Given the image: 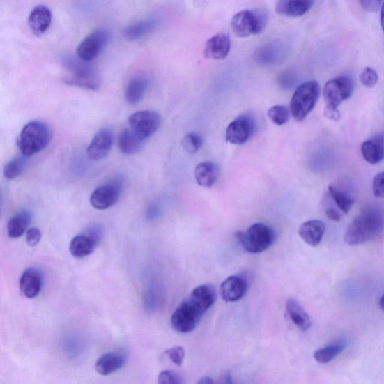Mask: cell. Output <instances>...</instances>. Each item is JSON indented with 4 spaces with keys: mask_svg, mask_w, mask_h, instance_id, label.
<instances>
[{
    "mask_svg": "<svg viewBox=\"0 0 384 384\" xmlns=\"http://www.w3.org/2000/svg\"><path fill=\"white\" fill-rule=\"evenodd\" d=\"M383 227V213L375 208H368L351 223L344 234V241L352 246L368 243L377 238Z\"/></svg>",
    "mask_w": 384,
    "mask_h": 384,
    "instance_id": "cell-1",
    "label": "cell"
},
{
    "mask_svg": "<svg viewBox=\"0 0 384 384\" xmlns=\"http://www.w3.org/2000/svg\"><path fill=\"white\" fill-rule=\"evenodd\" d=\"M66 70L70 72L65 82L71 86L86 89L88 91H97L101 86V77L96 68L82 60L77 56L66 55L62 58Z\"/></svg>",
    "mask_w": 384,
    "mask_h": 384,
    "instance_id": "cell-2",
    "label": "cell"
},
{
    "mask_svg": "<svg viewBox=\"0 0 384 384\" xmlns=\"http://www.w3.org/2000/svg\"><path fill=\"white\" fill-rule=\"evenodd\" d=\"M52 131L43 122L34 121L28 123L17 139V146L22 154L32 156L44 151L52 140Z\"/></svg>",
    "mask_w": 384,
    "mask_h": 384,
    "instance_id": "cell-3",
    "label": "cell"
},
{
    "mask_svg": "<svg viewBox=\"0 0 384 384\" xmlns=\"http://www.w3.org/2000/svg\"><path fill=\"white\" fill-rule=\"evenodd\" d=\"M354 85L352 79L348 76L332 78L325 84L323 98L327 108L325 113L330 119L337 121L339 118V106L348 100L353 94Z\"/></svg>",
    "mask_w": 384,
    "mask_h": 384,
    "instance_id": "cell-4",
    "label": "cell"
},
{
    "mask_svg": "<svg viewBox=\"0 0 384 384\" xmlns=\"http://www.w3.org/2000/svg\"><path fill=\"white\" fill-rule=\"evenodd\" d=\"M320 86L316 82L304 83L295 91L291 101V113L297 121L306 119L314 109L320 95Z\"/></svg>",
    "mask_w": 384,
    "mask_h": 384,
    "instance_id": "cell-5",
    "label": "cell"
},
{
    "mask_svg": "<svg viewBox=\"0 0 384 384\" xmlns=\"http://www.w3.org/2000/svg\"><path fill=\"white\" fill-rule=\"evenodd\" d=\"M236 238L246 252L258 254L270 247L275 240V233L268 225L256 223L245 232L236 233Z\"/></svg>",
    "mask_w": 384,
    "mask_h": 384,
    "instance_id": "cell-6",
    "label": "cell"
},
{
    "mask_svg": "<svg viewBox=\"0 0 384 384\" xmlns=\"http://www.w3.org/2000/svg\"><path fill=\"white\" fill-rule=\"evenodd\" d=\"M206 312L190 298L183 301L171 316L173 328L180 333L192 332L203 318Z\"/></svg>",
    "mask_w": 384,
    "mask_h": 384,
    "instance_id": "cell-7",
    "label": "cell"
},
{
    "mask_svg": "<svg viewBox=\"0 0 384 384\" xmlns=\"http://www.w3.org/2000/svg\"><path fill=\"white\" fill-rule=\"evenodd\" d=\"M268 17L262 10H243L232 18L231 27L233 33L241 38L260 33L266 24Z\"/></svg>",
    "mask_w": 384,
    "mask_h": 384,
    "instance_id": "cell-8",
    "label": "cell"
},
{
    "mask_svg": "<svg viewBox=\"0 0 384 384\" xmlns=\"http://www.w3.org/2000/svg\"><path fill=\"white\" fill-rule=\"evenodd\" d=\"M102 230L100 225L94 224L87 228L84 233L75 236L70 245V251L77 259H83L91 254L100 242Z\"/></svg>",
    "mask_w": 384,
    "mask_h": 384,
    "instance_id": "cell-9",
    "label": "cell"
},
{
    "mask_svg": "<svg viewBox=\"0 0 384 384\" xmlns=\"http://www.w3.org/2000/svg\"><path fill=\"white\" fill-rule=\"evenodd\" d=\"M111 34L107 29H100L88 35L77 48V56L82 60L92 62L100 54L109 42Z\"/></svg>",
    "mask_w": 384,
    "mask_h": 384,
    "instance_id": "cell-10",
    "label": "cell"
},
{
    "mask_svg": "<svg viewBox=\"0 0 384 384\" xmlns=\"http://www.w3.org/2000/svg\"><path fill=\"white\" fill-rule=\"evenodd\" d=\"M123 182L116 179L110 183L98 186L92 193L90 201L93 208L98 210L109 209L121 198Z\"/></svg>",
    "mask_w": 384,
    "mask_h": 384,
    "instance_id": "cell-11",
    "label": "cell"
},
{
    "mask_svg": "<svg viewBox=\"0 0 384 384\" xmlns=\"http://www.w3.org/2000/svg\"><path fill=\"white\" fill-rule=\"evenodd\" d=\"M255 131V122L249 114H243L232 121L226 130V141L233 145L247 142Z\"/></svg>",
    "mask_w": 384,
    "mask_h": 384,
    "instance_id": "cell-12",
    "label": "cell"
},
{
    "mask_svg": "<svg viewBox=\"0 0 384 384\" xmlns=\"http://www.w3.org/2000/svg\"><path fill=\"white\" fill-rule=\"evenodd\" d=\"M161 123V116L153 111L137 112L129 118L130 127L146 139H148L160 129Z\"/></svg>",
    "mask_w": 384,
    "mask_h": 384,
    "instance_id": "cell-13",
    "label": "cell"
},
{
    "mask_svg": "<svg viewBox=\"0 0 384 384\" xmlns=\"http://www.w3.org/2000/svg\"><path fill=\"white\" fill-rule=\"evenodd\" d=\"M114 144V133L111 129L104 128L98 131L89 144L86 153L93 161L105 159L110 153Z\"/></svg>",
    "mask_w": 384,
    "mask_h": 384,
    "instance_id": "cell-14",
    "label": "cell"
},
{
    "mask_svg": "<svg viewBox=\"0 0 384 384\" xmlns=\"http://www.w3.org/2000/svg\"><path fill=\"white\" fill-rule=\"evenodd\" d=\"M248 291V281L243 275H231L221 284L222 300L228 302L240 300Z\"/></svg>",
    "mask_w": 384,
    "mask_h": 384,
    "instance_id": "cell-15",
    "label": "cell"
},
{
    "mask_svg": "<svg viewBox=\"0 0 384 384\" xmlns=\"http://www.w3.org/2000/svg\"><path fill=\"white\" fill-rule=\"evenodd\" d=\"M127 362L125 353L123 351H113L103 354L95 364V369L102 376L121 370Z\"/></svg>",
    "mask_w": 384,
    "mask_h": 384,
    "instance_id": "cell-16",
    "label": "cell"
},
{
    "mask_svg": "<svg viewBox=\"0 0 384 384\" xmlns=\"http://www.w3.org/2000/svg\"><path fill=\"white\" fill-rule=\"evenodd\" d=\"M43 284L41 273L34 268L26 270L19 281L20 290L28 299L36 298L42 291Z\"/></svg>",
    "mask_w": 384,
    "mask_h": 384,
    "instance_id": "cell-17",
    "label": "cell"
},
{
    "mask_svg": "<svg viewBox=\"0 0 384 384\" xmlns=\"http://www.w3.org/2000/svg\"><path fill=\"white\" fill-rule=\"evenodd\" d=\"M52 22V13L50 8L45 6H38L33 9L29 16L28 24L36 36L45 34L50 28Z\"/></svg>",
    "mask_w": 384,
    "mask_h": 384,
    "instance_id": "cell-18",
    "label": "cell"
},
{
    "mask_svg": "<svg viewBox=\"0 0 384 384\" xmlns=\"http://www.w3.org/2000/svg\"><path fill=\"white\" fill-rule=\"evenodd\" d=\"M231 50V40L228 35L218 34L213 36L206 43L204 54L213 60H223Z\"/></svg>",
    "mask_w": 384,
    "mask_h": 384,
    "instance_id": "cell-19",
    "label": "cell"
},
{
    "mask_svg": "<svg viewBox=\"0 0 384 384\" xmlns=\"http://www.w3.org/2000/svg\"><path fill=\"white\" fill-rule=\"evenodd\" d=\"M314 3V0H278L275 10L279 15L298 17L307 14Z\"/></svg>",
    "mask_w": 384,
    "mask_h": 384,
    "instance_id": "cell-20",
    "label": "cell"
},
{
    "mask_svg": "<svg viewBox=\"0 0 384 384\" xmlns=\"http://www.w3.org/2000/svg\"><path fill=\"white\" fill-rule=\"evenodd\" d=\"M147 139L132 129L124 130L119 137V147L125 155H134L141 152Z\"/></svg>",
    "mask_w": 384,
    "mask_h": 384,
    "instance_id": "cell-21",
    "label": "cell"
},
{
    "mask_svg": "<svg viewBox=\"0 0 384 384\" xmlns=\"http://www.w3.org/2000/svg\"><path fill=\"white\" fill-rule=\"evenodd\" d=\"M326 226L320 220H310L301 224L299 234L302 240L308 245H318L323 240Z\"/></svg>",
    "mask_w": 384,
    "mask_h": 384,
    "instance_id": "cell-22",
    "label": "cell"
},
{
    "mask_svg": "<svg viewBox=\"0 0 384 384\" xmlns=\"http://www.w3.org/2000/svg\"><path fill=\"white\" fill-rule=\"evenodd\" d=\"M362 155L368 163L376 164L384 159V137L378 135L363 142L361 146Z\"/></svg>",
    "mask_w": 384,
    "mask_h": 384,
    "instance_id": "cell-23",
    "label": "cell"
},
{
    "mask_svg": "<svg viewBox=\"0 0 384 384\" xmlns=\"http://www.w3.org/2000/svg\"><path fill=\"white\" fill-rule=\"evenodd\" d=\"M219 166L211 162H204L195 167L194 178L199 185L204 188H210L218 180Z\"/></svg>",
    "mask_w": 384,
    "mask_h": 384,
    "instance_id": "cell-24",
    "label": "cell"
},
{
    "mask_svg": "<svg viewBox=\"0 0 384 384\" xmlns=\"http://www.w3.org/2000/svg\"><path fill=\"white\" fill-rule=\"evenodd\" d=\"M149 79L143 75H137L128 84L125 97L128 103L135 105L139 104L149 86Z\"/></svg>",
    "mask_w": 384,
    "mask_h": 384,
    "instance_id": "cell-25",
    "label": "cell"
},
{
    "mask_svg": "<svg viewBox=\"0 0 384 384\" xmlns=\"http://www.w3.org/2000/svg\"><path fill=\"white\" fill-rule=\"evenodd\" d=\"M286 310L292 322L300 330L306 332L310 329L312 326L311 318L297 300L289 299L286 302Z\"/></svg>",
    "mask_w": 384,
    "mask_h": 384,
    "instance_id": "cell-26",
    "label": "cell"
},
{
    "mask_svg": "<svg viewBox=\"0 0 384 384\" xmlns=\"http://www.w3.org/2000/svg\"><path fill=\"white\" fill-rule=\"evenodd\" d=\"M157 26L154 19H146L127 26L123 31V36L127 41L132 42L151 33Z\"/></svg>",
    "mask_w": 384,
    "mask_h": 384,
    "instance_id": "cell-27",
    "label": "cell"
},
{
    "mask_svg": "<svg viewBox=\"0 0 384 384\" xmlns=\"http://www.w3.org/2000/svg\"><path fill=\"white\" fill-rule=\"evenodd\" d=\"M32 221V214L27 210L19 213L9 220L7 224V233L10 238L16 239L26 231Z\"/></svg>",
    "mask_w": 384,
    "mask_h": 384,
    "instance_id": "cell-28",
    "label": "cell"
},
{
    "mask_svg": "<svg viewBox=\"0 0 384 384\" xmlns=\"http://www.w3.org/2000/svg\"><path fill=\"white\" fill-rule=\"evenodd\" d=\"M288 48L282 43H270L262 47L258 53V60L261 63L277 62L286 55Z\"/></svg>",
    "mask_w": 384,
    "mask_h": 384,
    "instance_id": "cell-29",
    "label": "cell"
},
{
    "mask_svg": "<svg viewBox=\"0 0 384 384\" xmlns=\"http://www.w3.org/2000/svg\"><path fill=\"white\" fill-rule=\"evenodd\" d=\"M328 194L334 203L344 214H348L355 203V200L350 194L333 185L328 187Z\"/></svg>",
    "mask_w": 384,
    "mask_h": 384,
    "instance_id": "cell-30",
    "label": "cell"
},
{
    "mask_svg": "<svg viewBox=\"0 0 384 384\" xmlns=\"http://www.w3.org/2000/svg\"><path fill=\"white\" fill-rule=\"evenodd\" d=\"M344 349V344L340 342L332 343L315 351L314 358L321 364H327L337 358Z\"/></svg>",
    "mask_w": 384,
    "mask_h": 384,
    "instance_id": "cell-31",
    "label": "cell"
},
{
    "mask_svg": "<svg viewBox=\"0 0 384 384\" xmlns=\"http://www.w3.org/2000/svg\"><path fill=\"white\" fill-rule=\"evenodd\" d=\"M27 158L24 155H19L6 164L4 176L7 180H15L24 172L28 164Z\"/></svg>",
    "mask_w": 384,
    "mask_h": 384,
    "instance_id": "cell-32",
    "label": "cell"
},
{
    "mask_svg": "<svg viewBox=\"0 0 384 384\" xmlns=\"http://www.w3.org/2000/svg\"><path fill=\"white\" fill-rule=\"evenodd\" d=\"M203 142L202 137L199 134L191 132L183 137L181 144L187 153L194 154L201 150Z\"/></svg>",
    "mask_w": 384,
    "mask_h": 384,
    "instance_id": "cell-33",
    "label": "cell"
},
{
    "mask_svg": "<svg viewBox=\"0 0 384 384\" xmlns=\"http://www.w3.org/2000/svg\"><path fill=\"white\" fill-rule=\"evenodd\" d=\"M268 115L274 124L282 125L289 121L290 112L285 106L275 105L270 108Z\"/></svg>",
    "mask_w": 384,
    "mask_h": 384,
    "instance_id": "cell-34",
    "label": "cell"
},
{
    "mask_svg": "<svg viewBox=\"0 0 384 384\" xmlns=\"http://www.w3.org/2000/svg\"><path fill=\"white\" fill-rule=\"evenodd\" d=\"M378 75L373 68L367 67L363 70L360 75L362 84L367 87H372L378 82Z\"/></svg>",
    "mask_w": 384,
    "mask_h": 384,
    "instance_id": "cell-35",
    "label": "cell"
},
{
    "mask_svg": "<svg viewBox=\"0 0 384 384\" xmlns=\"http://www.w3.org/2000/svg\"><path fill=\"white\" fill-rule=\"evenodd\" d=\"M158 382L160 384H181L183 383L181 377L176 372L170 370H165L162 371L159 377H158Z\"/></svg>",
    "mask_w": 384,
    "mask_h": 384,
    "instance_id": "cell-36",
    "label": "cell"
},
{
    "mask_svg": "<svg viewBox=\"0 0 384 384\" xmlns=\"http://www.w3.org/2000/svg\"><path fill=\"white\" fill-rule=\"evenodd\" d=\"M330 199H330L328 193V195L325 197L323 201V209L325 214L327 215L328 217L330 220L336 222H339L341 219V214L337 208H334Z\"/></svg>",
    "mask_w": 384,
    "mask_h": 384,
    "instance_id": "cell-37",
    "label": "cell"
},
{
    "mask_svg": "<svg viewBox=\"0 0 384 384\" xmlns=\"http://www.w3.org/2000/svg\"><path fill=\"white\" fill-rule=\"evenodd\" d=\"M185 350L181 346H176L165 351V354L177 367H181L185 358Z\"/></svg>",
    "mask_w": 384,
    "mask_h": 384,
    "instance_id": "cell-38",
    "label": "cell"
},
{
    "mask_svg": "<svg viewBox=\"0 0 384 384\" xmlns=\"http://www.w3.org/2000/svg\"><path fill=\"white\" fill-rule=\"evenodd\" d=\"M374 195L378 199H384V172L378 174L372 181Z\"/></svg>",
    "mask_w": 384,
    "mask_h": 384,
    "instance_id": "cell-39",
    "label": "cell"
},
{
    "mask_svg": "<svg viewBox=\"0 0 384 384\" xmlns=\"http://www.w3.org/2000/svg\"><path fill=\"white\" fill-rule=\"evenodd\" d=\"M42 239L41 231L36 228L29 229L26 231V241L31 247H36Z\"/></svg>",
    "mask_w": 384,
    "mask_h": 384,
    "instance_id": "cell-40",
    "label": "cell"
},
{
    "mask_svg": "<svg viewBox=\"0 0 384 384\" xmlns=\"http://www.w3.org/2000/svg\"><path fill=\"white\" fill-rule=\"evenodd\" d=\"M362 7L369 13H376L381 7L383 0H358Z\"/></svg>",
    "mask_w": 384,
    "mask_h": 384,
    "instance_id": "cell-41",
    "label": "cell"
},
{
    "mask_svg": "<svg viewBox=\"0 0 384 384\" xmlns=\"http://www.w3.org/2000/svg\"><path fill=\"white\" fill-rule=\"evenodd\" d=\"M222 383H232V377L230 372H224L222 376Z\"/></svg>",
    "mask_w": 384,
    "mask_h": 384,
    "instance_id": "cell-42",
    "label": "cell"
},
{
    "mask_svg": "<svg viewBox=\"0 0 384 384\" xmlns=\"http://www.w3.org/2000/svg\"><path fill=\"white\" fill-rule=\"evenodd\" d=\"M198 383H199V384H211V383H214V381L210 377L206 376V377H203V378H201L199 381Z\"/></svg>",
    "mask_w": 384,
    "mask_h": 384,
    "instance_id": "cell-43",
    "label": "cell"
},
{
    "mask_svg": "<svg viewBox=\"0 0 384 384\" xmlns=\"http://www.w3.org/2000/svg\"><path fill=\"white\" fill-rule=\"evenodd\" d=\"M381 24L384 33V0L381 7Z\"/></svg>",
    "mask_w": 384,
    "mask_h": 384,
    "instance_id": "cell-44",
    "label": "cell"
},
{
    "mask_svg": "<svg viewBox=\"0 0 384 384\" xmlns=\"http://www.w3.org/2000/svg\"><path fill=\"white\" fill-rule=\"evenodd\" d=\"M379 307L383 312H384V292L379 300Z\"/></svg>",
    "mask_w": 384,
    "mask_h": 384,
    "instance_id": "cell-45",
    "label": "cell"
}]
</instances>
